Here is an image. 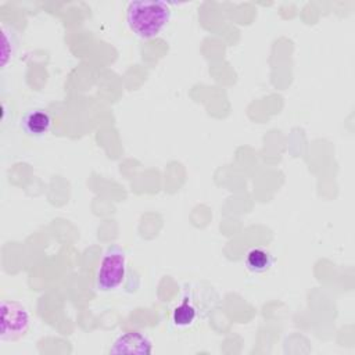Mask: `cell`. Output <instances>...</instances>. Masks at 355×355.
<instances>
[{"mask_svg": "<svg viewBox=\"0 0 355 355\" xmlns=\"http://www.w3.org/2000/svg\"><path fill=\"white\" fill-rule=\"evenodd\" d=\"M0 343L15 341L26 334L31 326V315L26 306L14 300L1 301Z\"/></svg>", "mask_w": 355, "mask_h": 355, "instance_id": "3", "label": "cell"}, {"mask_svg": "<svg viewBox=\"0 0 355 355\" xmlns=\"http://www.w3.org/2000/svg\"><path fill=\"white\" fill-rule=\"evenodd\" d=\"M19 126L31 137H44L53 128V116L44 108H32L22 115Z\"/></svg>", "mask_w": 355, "mask_h": 355, "instance_id": "5", "label": "cell"}, {"mask_svg": "<svg viewBox=\"0 0 355 355\" xmlns=\"http://www.w3.org/2000/svg\"><path fill=\"white\" fill-rule=\"evenodd\" d=\"M126 275V252L119 245H110L100 261L96 273V288L103 293L118 288Z\"/></svg>", "mask_w": 355, "mask_h": 355, "instance_id": "2", "label": "cell"}, {"mask_svg": "<svg viewBox=\"0 0 355 355\" xmlns=\"http://www.w3.org/2000/svg\"><path fill=\"white\" fill-rule=\"evenodd\" d=\"M110 354H151V341L150 338L136 330L125 331L119 334L112 345L110 347Z\"/></svg>", "mask_w": 355, "mask_h": 355, "instance_id": "4", "label": "cell"}, {"mask_svg": "<svg viewBox=\"0 0 355 355\" xmlns=\"http://www.w3.org/2000/svg\"><path fill=\"white\" fill-rule=\"evenodd\" d=\"M273 265V257L261 247H254L245 254V266L254 273H263Z\"/></svg>", "mask_w": 355, "mask_h": 355, "instance_id": "6", "label": "cell"}, {"mask_svg": "<svg viewBox=\"0 0 355 355\" xmlns=\"http://www.w3.org/2000/svg\"><path fill=\"white\" fill-rule=\"evenodd\" d=\"M197 318V309L190 301H183L172 312V322L179 327L190 326Z\"/></svg>", "mask_w": 355, "mask_h": 355, "instance_id": "8", "label": "cell"}, {"mask_svg": "<svg viewBox=\"0 0 355 355\" xmlns=\"http://www.w3.org/2000/svg\"><path fill=\"white\" fill-rule=\"evenodd\" d=\"M3 39H1V68H7V65L11 62L15 50L18 47L17 33L11 26L3 25L1 26Z\"/></svg>", "mask_w": 355, "mask_h": 355, "instance_id": "7", "label": "cell"}, {"mask_svg": "<svg viewBox=\"0 0 355 355\" xmlns=\"http://www.w3.org/2000/svg\"><path fill=\"white\" fill-rule=\"evenodd\" d=\"M172 15L169 4L161 0H135L126 10V22L140 39H153L161 33Z\"/></svg>", "mask_w": 355, "mask_h": 355, "instance_id": "1", "label": "cell"}]
</instances>
